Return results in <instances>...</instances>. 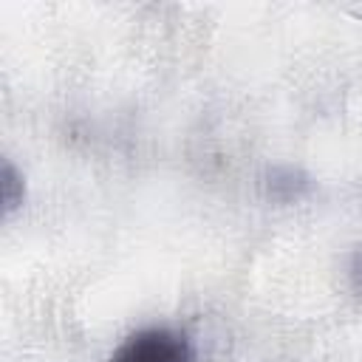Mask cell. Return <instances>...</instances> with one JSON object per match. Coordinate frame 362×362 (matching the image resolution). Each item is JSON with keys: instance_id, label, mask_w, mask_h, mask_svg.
<instances>
[{"instance_id": "1", "label": "cell", "mask_w": 362, "mask_h": 362, "mask_svg": "<svg viewBox=\"0 0 362 362\" xmlns=\"http://www.w3.org/2000/svg\"><path fill=\"white\" fill-rule=\"evenodd\" d=\"M110 362H195L189 339L170 328H144L130 334L110 356Z\"/></svg>"}, {"instance_id": "2", "label": "cell", "mask_w": 362, "mask_h": 362, "mask_svg": "<svg viewBox=\"0 0 362 362\" xmlns=\"http://www.w3.org/2000/svg\"><path fill=\"white\" fill-rule=\"evenodd\" d=\"M351 277H354V286L362 291V252H356V257H354V266H351Z\"/></svg>"}]
</instances>
